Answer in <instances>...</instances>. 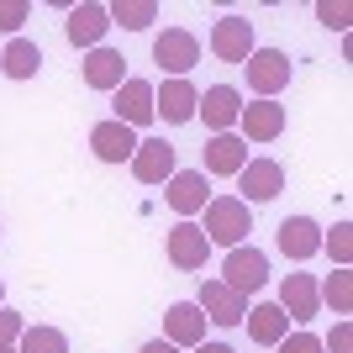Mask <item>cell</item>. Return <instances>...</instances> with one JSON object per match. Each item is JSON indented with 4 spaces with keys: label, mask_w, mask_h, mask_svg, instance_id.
<instances>
[{
    "label": "cell",
    "mask_w": 353,
    "mask_h": 353,
    "mask_svg": "<svg viewBox=\"0 0 353 353\" xmlns=\"http://www.w3.org/2000/svg\"><path fill=\"white\" fill-rule=\"evenodd\" d=\"M211 248H243L253 232V211L237 201V195H211L206 201V221H201Z\"/></svg>",
    "instance_id": "6da1fadb"
},
{
    "label": "cell",
    "mask_w": 353,
    "mask_h": 353,
    "mask_svg": "<svg viewBox=\"0 0 353 353\" xmlns=\"http://www.w3.org/2000/svg\"><path fill=\"white\" fill-rule=\"evenodd\" d=\"M153 63H159L169 79H190V69L201 63V37L190 27H163L153 37Z\"/></svg>",
    "instance_id": "7a4b0ae2"
},
{
    "label": "cell",
    "mask_w": 353,
    "mask_h": 353,
    "mask_svg": "<svg viewBox=\"0 0 353 353\" xmlns=\"http://www.w3.org/2000/svg\"><path fill=\"white\" fill-rule=\"evenodd\" d=\"M243 69H248V90H253V101H274V95L290 85L295 63H290V53H280V48H253Z\"/></svg>",
    "instance_id": "3957f363"
},
{
    "label": "cell",
    "mask_w": 353,
    "mask_h": 353,
    "mask_svg": "<svg viewBox=\"0 0 353 353\" xmlns=\"http://www.w3.org/2000/svg\"><path fill=\"white\" fill-rule=\"evenodd\" d=\"M221 285L227 290H237L243 301H248L253 290H264L269 285V253L264 248H227V264H221Z\"/></svg>",
    "instance_id": "277c9868"
},
{
    "label": "cell",
    "mask_w": 353,
    "mask_h": 353,
    "mask_svg": "<svg viewBox=\"0 0 353 353\" xmlns=\"http://www.w3.org/2000/svg\"><path fill=\"white\" fill-rule=\"evenodd\" d=\"M237 201L243 206H264V201H274V195L285 190V169L274 159H248L243 169H237Z\"/></svg>",
    "instance_id": "5b68a950"
},
{
    "label": "cell",
    "mask_w": 353,
    "mask_h": 353,
    "mask_svg": "<svg viewBox=\"0 0 353 353\" xmlns=\"http://www.w3.org/2000/svg\"><path fill=\"white\" fill-rule=\"evenodd\" d=\"M163 201H169V211H174L179 221H190L195 211H206L211 185H206V174H201V169H174V174H169V185H163Z\"/></svg>",
    "instance_id": "8992f818"
},
{
    "label": "cell",
    "mask_w": 353,
    "mask_h": 353,
    "mask_svg": "<svg viewBox=\"0 0 353 353\" xmlns=\"http://www.w3.org/2000/svg\"><path fill=\"white\" fill-rule=\"evenodd\" d=\"M163 253H169L174 269H206L211 243H206V232H201L195 221H174V227L163 232Z\"/></svg>",
    "instance_id": "52a82bcc"
},
{
    "label": "cell",
    "mask_w": 353,
    "mask_h": 353,
    "mask_svg": "<svg viewBox=\"0 0 353 353\" xmlns=\"http://www.w3.org/2000/svg\"><path fill=\"white\" fill-rule=\"evenodd\" d=\"M195 101H201V90H195L190 79H163V85H153V117H163L169 127L195 121Z\"/></svg>",
    "instance_id": "ba28073f"
},
{
    "label": "cell",
    "mask_w": 353,
    "mask_h": 353,
    "mask_svg": "<svg viewBox=\"0 0 353 353\" xmlns=\"http://www.w3.org/2000/svg\"><path fill=\"white\" fill-rule=\"evenodd\" d=\"M253 21L248 16H221L216 27H211V53H216L221 63H248L253 53Z\"/></svg>",
    "instance_id": "9c48e42d"
},
{
    "label": "cell",
    "mask_w": 353,
    "mask_h": 353,
    "mask_svg": "<svg viewBox=\"0 0 353 353\" xmlns=\"http://www.w3.org/2000/svg\"><path fill=\"white\" fill-rule=\"evenodd\" d=\"M195 117L211 127V137L216 132H237V117H243V95H237L232 85H211L201 101H195Z\"/></svg>",
    "instance_id": "30bf717a"
},
{
    "label": "cell",
    "mask_w": 353,
    "mask_h": 353,
    "mask_svg": "<svg viewBox=\"0 0 353 353\" xmlns=\"http://www.w3.org/2000/svg\"><path fill=\"white\" fill-rule=\"evenodd\" d=\"M280 132H285L280 101H243V117H237V137L243 143H274Z\"/></svg>",
    "instance_id": "8fae6325"
},
{
    "label": "cell",
    "mask_w": 353,
    "mask_h": 353,
    "mask_svg": "<svg viewBox=\"0 0 353 353\" xmlns=\"http://www.w3.org/2000/svg\"><path fill=\"white\" fill-rule=\"evenodd\" d=\"M163 343H174L179 353L206 343V311L195 306V301H174V306L163 311Z\"/></svg>",
    "instance_id": "7c38bea8"
},
{
    "label": "cell",
    "mask_w": 353,
    "mask_h": 353,
    "mask_svg": "<svg viewBox=\"0 0 353 353\" xmlns=\"http://www.w3.org/2000/svg\"><path fill=\"white\" fill-rule=\"evenodd\" d=\"M111 32V16H105V6H95V0H85V6H69V16H63V37H69L74 48H101V37Z\"/></svg>",
    "instance_id": "4fadbf2b"
},
{
    "label": "cell",
    "mask_w": 353,
    "mask_h": 353,
    "mask_svg": "<svg viewBox=\"0 0 353 353\" xmlns=\"http://www.w3.org/2000/svg\"><path fill=\"white\" fill-rule=\"evenodd\" d=\"M111 95H117V117L111 121H121V127H148V121H153V85H148V79H121L117 90H111Z\"/></svg>",
    "instance_id": "5bb4252c"
},
{
    "label": "cell",
    "mask_w": 353,
    "mask_h": 353,
    "mask_svg": "<svg viewBox=\"0 0 353 353\" xmlns=\"http://www.w3.org/2000/svg\"><path fill=\"white\" fill-rule=\"evenodd\" d=\"M201 153H206V169H201L206 179H211V174H216V179H237V169L248 163V143H243L237 132L206 137V148H201Z\"/></svg>",
    "instance_id": "9a60e30c"
},
{
    "label": "cell",
    "mask_w": 353,
    "mask_h": 353,
    "mask_svg": "<svg viewBox=\"0 0 353 353\" xmlns=\"http://www.w3.org/2000/svg\"><path fill=\"white\" fill-rule=\"evenodd\" d=\"M179 163H174V148L163 143V137H143L132 153V174L137 185H169V174H174Z\"/></svg>",
    "instance_id": "2e32d148"
},
{
    "label": "cell",
    "mask_w": 353,
    "mask_h": 353,
    "mask_svg": "<svg viewBox=\"0 0 353 353\" xmlns=\"http://www.w3.org/2000/svg\"><path fill=\"white\" fill-rule=\"evenodd\" d=\"M195 306L206 311V322H216V327H243L248 301H243L237 290H227L221 280H206V285H201V295H195Z\"/></svg>",
    "instance_id": "e0dca14e"
},
{
    "label": "cell",
    "mask_w": 353,
    "mask_h": 353,
    "mask_svg": "<svg viewBox=\"0 0 353 353\" xmlns=\"http://www.w3.org/2000/svg\"><path fill=\"white\" fill-rule=\"evenodd\" d=\"M137 143H143V137H137L132 127H121V121L90 127V148H95V159H101V163H132Z\"/></svg>",
    "instance_id": "ac0fdd59"
},
{
    "label": "cell",
    "mask_w": 353,
    "mask_h": 353,
    "mask_svg": "<svg viewBox=\"0 0 353 353\" xmlns=\"http://www.w3.org/2000/svg\"><path fill=\"white\" fill-rule=\"evenodd\" d=\"M274 306H280L290 322H311V316L322 311V295H316V274H285L280 301H274Z\"/></svg>",
    "instance_id": "d6986e66"
},
{
    "label": "cell",
    "mask_w": 353,
    "mask_h": 353,
    "mask_svg": "<svg viewBox=\"0 0 353 353\" xmlns=\"http://www.w3.org/2000/svg\"><path fill=\"white\" fill-rule=\"evenodd\" d=\"M280 253L295 259V264L316 259V253H322V227H316L311 216H285L280 221Z\"/></svg>",
    "instance_id": "ffe728a7"
},
{
    "label": "cell",
    "mask_w": 353,
    "mask_h": 353,
    "mask_svg": "<svg viewBox=\"0 0 353 353\" xmlns=\"http://www.w3.org/2000/svg\"><path fill=\"white\" fill-rule=\"evenodd\" d=\"M243 322H248V338L259 343V348H274V343L290 332V316H285L274 301H259V306L243 311Z\"/></svg>",
    "instance_id": "44dd1931"
},
{
    "label": "cell",
    "mask_w": 353,
    "mask_h": 353,
    "mask_svg": "<svg viewBox=\"0 0 353 353\" xmlns=\"http://www.w3.org/2000/svg\"><path fill=\"white\" fill-rule=\"evenodd\" d=\"M121 79H127V59H121L117 48H90L85 53V85L90 90H117Z\"/></svg>",
    "instance_id": "7402d4cb"
},
{
    "label": "cell",
    "mask_w": 353,
    "mask_h": 353,
    "mask_svg": "<svg viewBox=\"0 0 353 353\" xmlns=\"http://www.w3.org/2000/svg\"><path fill=\"white\" fill-rule=\"evenodd\" d=\"M37 69H43V48L32 43V37H11V43L0 48V74L6 79H32Z\"/></svg>",
    "instance_id": "603a6c76"
},
{
    "label": "cell",
    "mask_w": 353,
    "mask_h": 353,
    "mask_svg": "<svg viewBox=\"0 0 353 353\" xmlns=\"http://www.w3.org/2000/svg\"><path fill=\"white\" fill-rule=\"evenodd\" d=\"M105 16H111V27H121V32H148L159 21V6H153V0H117V6H105Z\"/></svg>",
    "instance_id": "cb8c5ba5"
},
{
    "label": "cell",
    "mask_w": 353,
    "mask_h": 353,
    "mask_svg": "<svg viewBox=\"0 0 353 353\" xmlns=\"http://www.w3.org/2000/svg\"><path fill=\"white\" fill-rule=\"evenodd\" d=\"M316 295H322L338 316H348V311H353V274H348V269H332V274L316 285Z\"/></svg>",
    "instance_id": "d4e9b609"
},
{
    "label": "cell",
    "mask_w": 353,
    "mask_h": 353,
    "mask_svg": "<svg viewBox=\"0 0 353 353\" xmlns=\"http://www.w3.org/2000/svg\"><path fill=\"white\" fill-rule=\"evenodd\" d=\"M16 353H69V338H63L59 327H27L16 338Z\"/></svg>",
    "instance_id": "484cf974"
},
{
    "label": "cell",
    "mask_w": 353,
    "mask_h": 353,
    "mask_svg": "<svg viewBox=\"0 0 353 353\" xmlns=\"http://www.w3.org/2000/svg\"><path fill=\"white\" fill-rule=\"evenodd\" d=\"M322 248L338 259V269H348L353 264V227H348V221H338L332 232H322Z\"/></svg>",
    "instance_id": "4316f807"
},
{
    "label": "cell",
    "mask_w": 353,
    "mask_h": 353,
    "mask_svg": "<svg viewBox=\"0 0 353 353\" xmlns=\"http://www.w3.org/2000/svg\"><path fill=\"white\" fill-rule=\"evenodd\" d=\"M27 16H32V6H27V0H0V32H6V37H16Z\"/></svg>",
    "instance_id": "83f0119b"
},
{
    "label": "cell",
    "mask_w": 353,
    "mask_h": 353,
    "mask_svg": "<svg viewBox=\"0 0 353 353\" xmlns=\"http://www.w3.org/2000/svg\"><path fill=\"white\" fill-rule=\"evenodd\" d=\"M274 353H322V338L301 327V332H285V338L274 343Z\"/></svg>",
    "instance_id": "f1b7e54d"
},
{
    "label": "cell",
    "mask_w": 353,
    "mask_h": 353,
    "mask_svg": "<svg viewBox=\"0 0 353 353\" xmlns=\"http://www.w3.org/2000/svg\"><path fill=\"white\" fill-rule=\"evenodd\" d=\"M27 332V322H21V311H6L0 306V348H16V338Z\"/></svg>",
    "instance_id": "f546056e"
},
{
    "label": "cell",
    "mask_w": 353,
    "mask_h": 353,
    "mask_svg": "<svg viewBox=\"0 0 353 353\" xmlns=\"http://www.w3.org/2000/svg\"><path fill=\"white\" fill-rule=\"evenodd\" d=\"M322 353H353V327L338 322V327H332V338L322 343Z\"/></svg>",
    "instance_id": "4dcf8cb0"
},
{
    "label": "cell",
    "mask_w": 353,
    "mask_h": 353,
    "mask_svg": "<svg viewBox=\"0 0 353 353\" xmlns=\"http://www.w3.org/2000/svg\"><path fill=\"white\" fill-rule=\"evenodd\" d=\"M316 16H322V21H327V27H348V6H316Z\"/></svg>",
    "instance_id": "1f68e13d"
},
{
    "label": "cell",
    "mask_w": 353,
    "mask_h": 353,
    "mask_svg": "<svg viewBox=\"0 0 353 353\" xmlns=\"http://www.w3.org/2000/svg\"><path fill=\"white\" fill-rule=\"evenodd\" d=\"M190 353H237V348H232V343H195Z\"/></svg>",
    "instance_id": "d6a6232c"
},
{
    "label": "cell",
    "mask_w": 353,
    "mask_h": 353,
    "mask_svg": "<svg viewBox=\"0 0 353 353\" xmlns=\"http://www.w3.org/2000/svg\"><path fill=\"white\" fill-rule=\"evenodd\" d=\"M137 353H179V348H174V343H163V338H153V343H143Z\"/></svg>",
    "instance_id": "836d02e7"
},
{
    "label": "cell",
    "mask_w": 353,
    "mask_h": 353,
    "mask_svg": "<svg viewBox=\"0 0 353 353\" xmlns=\"http://www.w3.org/2000/svg\"><path fill=\"white\" fill-rule=\"evenodd\" d=\"M0 301H6V285H0Z\"/></svg>",
    "instance_id": "e575fe53"
},
{
    "label": "cell",
    "mask_w": 353,
    "mask_h": 353,
    "mask_svg": "<svg viewBox=\"0 0 353 353\" xmlns=\"http://www.w3.org/2000/svg\"><path fill=\"white\" fill-rule=\"evenodd\" d=\"M0 353H16V348H0Z\"/></svg>",
    "instance_id": "d590c367"
}]
</instances>
